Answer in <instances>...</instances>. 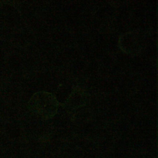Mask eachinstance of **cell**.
Returning a JSON list of instances; mask_svg holds the SVG:
<instances>
[{
    "label": "cell",
    "instance_id": "6da1fadb",
    "mask_svg": "<svg viewBox=\"0 0 158 158\" xmlns=\"http://www.w3.org/2000/svg\"><path fill=\"white\" fill-rule=\"evenodd\" d=\"M30 104L34 110L42 114L53 115L56 113L58 102L54 95L46 91H40L33 95Z\"/></svg>",
    "mask_w": 158,
    "mask_h": 158
}]
</instances>
